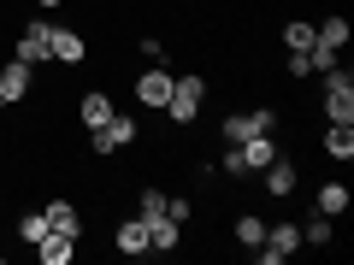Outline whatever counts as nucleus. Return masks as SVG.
Instances as JSON below:
<instances>
[{"instance_id":"423d86ee","label":"nucleus","mask_w":354,"mask_h":265,"mask_svg":"<svg viewBox=\"0 0 354 265\" xmlns=\"http://www.w3.org/2000/svg\"><path fill=\"white\" fill-rule=\"evenodd\" d=\"M260 183H266V195H272V201H290V195L301 189V165H295V153H278V159L260 171Z\"/></svg>"},{"instance_id":"bb28decb","label":"nucleus","mask_w":354,"mask_h":265,"mask_svg":"<svg viewBox=\"0 0 354 265\" xmlns=\"http://www.w3.org/2000/svg\"><path fill=\"white\" fill-rule=\"evenodd\" d=\"M30 6H41V12H53V6H65V0H30Z\"/></svg>"},{"instance_id":"6ab92c4d","label":"nucleus","mask_w":354,"mask_h":265,"mask_svg":"<svg viewBox=\"0 0 354 265\" xmlns=\"http://www.w3.org/2000/svg\"><path fill=\"white\" fill-rule=\"evenodd\" d=\"M337 242V218H325V213H313L301 224V248H330Z\"/></svg>"},{"instance_id":"f3484780","label":"nucleus","mask_w":354,"mask_h":265,"mask_svg":"<svg viewBox=\"0 0 354 265\" xmlns=\"http://www.w3.org/2000/svg\"><path fill=\"white\" fill-rule=\"evenodd\" d=\"M348 36H354V24H348V18H342V12H330V18H319V24H313V41H325V48H348Z\"/></svg>"},{"instance_id":"2eb2a0df","label":"nucleus","mask_w":354,"mask_h":265,"mask_svg":"<svg viewBox=\"0 0 354 265\" xmlns=\"http://www.w3.org/2000/svg\"><path fill=\"white\" fill-rule=\"evenodd\" d=\"M36 259H41V265H71V259H77V242L59 236V230H48V236L36 242Z\"/></svg>"},{"instance_id":"b1692460","label":"nucleus","mask_w":354,"mask_h":265,"mask_svg":"<svg viewBox=\"0 0 354 265\" xmlns=\"http://www.w3.org/2000/svg\"><path fill=\"white\" fill-rule=\"evenodd\" d=\"M165 218L189 224V218H195V201H189V195H165Z\"/></svg>"},{"instance_id":"393cba45","label":"nucleus","mask_w":354,"mask_h":265,"mask_svg":"<svg viewBox=\"0 0 354 265\" xmlns=\"http://www.w3.org/2000/svg\"><path fill=\"white\" fill-rule=\"evenodd\" d=\"M283 71H290L295 83H301V77H313V53H290V59H283Z\"/></svg>"},{"instance_id":"4468645a","label":"nucleus","mask_w":354,"mask_h":265,"mask_svg":"<svg viewBox=\"0 0 354 265\" xmlns=\"http://www.w3.org/2000/svg\"><path fill=\"white\" fill-rule=\"evenodd\" d=\"M106 136H113V148H118V153L136 148V141H142V118H136V112H124V106H113V118H106Z\"/></svg>"},{"instance_id":"f8f14e48","label":"nucleus","mask_w":354,"mask_h":265,"mask_svg":"<svg viewBox=\"0 0 354 265\" xmlns=\"http://www.w3.org/2000/svg\"><path fill=\"white\" fill-rule=\"evenodd\" d=\"M183 248V224L177 218H148V253H160V259H171V253Z\"/></svg>"},{"instance_id":"20e7f679","label":"nucleus","mask_w":354,"mask_h":265,"mask_svg":"<svg viewBox=\"0 0 354 265\" xmlns=\"http://www.w3.org/2000/svg\"><path fill=\"white\" fill-rule=\"evenodd\" d=\"M48 59L59 65V71L88 65V36H83L77 24H53V30H48Z\"/></svg>"},{"instance_id":"a211bd4d","label":"nucleus","mask_w":354,"mask_h":265,"mask_svg":"<svg viewBox=\"0 0 354 265\" xmlns=\"http://www.w3.org/2000/svg\"><path fill=\"white\" fill-rule=\"evenodd\" d=\"M266 248H278L283 259H290V253L301 248V224H295V218H278V224H266Z\"/></svg>"},{"instance_id":"cd10ccee","label":"nucleus","mask_w":354,"mask_h":265,"mask_svg":"<svg viewBox=\"0 0 354 265\" xmlns=\"http://www.w3.org/2000/svg\"><path fill=\"white\" fill-rule=\"evenodd\" d=\"M6 112H12V106H6V88H0V118H6Z\"/></svg>"},{"instance_id":"5701e85b","label":"nucleus","mask_w":354,"mask_h":265,"mask_svg":"<svg viewBox=\"0 0 354 265\" xmlns=\"http://www.w3.org/2000/svg\"><path fill=\"white\" fill-rule=\"evenodd\" d=\"M165 213V189H142V201H136V218H160Z\"/></svg>"},{"instance_id":"4be33fe9","label":"nucleus","mask_w":354,"mask_h":265,"mask_svg":"<svg viewBox=\"0 0 354 265\" xmlns=\"http://www.w3.org/2000/svg\"><path fill=\"white\" fill-rule=\"evenodd\" d=\"M41 236H48V218H41V206H36V213L18 218V242H24V248H36Z\"/></svg>"},{"instance_id":"39448f33","label":"nucleus","mask_w":354,"mask_h":265,"mask_svg":"<svg viewBox=\"0 0 354 265\" xmlns=\"http://www.w3.org/2000/svg\"><path fill=\"white\" fill-rule=\"evenodd\" d=\"M48 18H30V24L24 30H18V41H12V59H24V65H36V71H41V65H53L48 59Z\"/></svg>"},{"instance_id":"f257e3e1","label":"nucleus","mask_w":354,"mask_h":265,"mask_svg":"<svg viewBox=\"0 0 354 265\" xmlns=\"http://www.w3.org/2000/svg\"><path fill=\"white\" fill-rule=\"evenodd\" d=\"M325 77V124H354V71L348 65H330V71H319Z\"/></svg>"},{"instance_id":"0eeeda50","label":"nucleus","mask_w":354,"mask_h":265,"mask_svg":"<svg viewBox=\"0 0 354 265\" xmlns=\"http://www.w3.org/2000/svg\"><path fill=\"white\" fill-rule=\"evenodd\" d=\"M41 218H48V230H59V236H71V242H83V206L77 201H65V195H53V201H41Z\"/></svg>"},{"instance_id":"a878e982","label":"nucleus","mask_w":354,"mask_h":265,"mask_svg":"<svg viewBox=\"0 0 354 265\" xmlns=\"http://www.w3.org/2000/svg\"><path fill=\"white\" fill-rule=\"evenodd\" d=\"M136 48H142V59H148V65H160V59H165V48H160V41H153V36H142Z\"/></svg>"},{"instance_id":"f03ea898","label":"nucleus","mask_w":354,"mask_h":265,"mask_svg":"<svg viewBox=\"0 0 354 265\" xmlns=\"http://www.w3.org/2000/svg\"><path fill=\"white\" fill-rule=\"evenodd\" d=\"M201 106H207V77H177V83H171V101H165L160 112L171 118L177 130H189L195 118H201Z\"/></svg>"},{"instance_id":"1a4fd4ad","label":"nucleus","mask_w":354,"mask_h":265,"mask_svg":"<svg viewBox=\"0 0 354 265\" xmlns=\"http://www.w3.org/2000/svg\"><path fill=\"white\" fill-rule=\"evenodd\" d=\"M171 83H177V77L165 71V65H148V71H136V101L160 112V106L171 101Z\"/></svg>"},{"instance_id":"9d476101","label":"nucleus","mask_w":354,"mask_h":265,"mask_svg":"<svg viewBox=\"0 0 354 265\" xmlns=\"http://www.w3.org/2000/svg\"><path fill=\"white\" fill-rule=\"evenodd\" d=\"M113 248L124 253V259H142V253H148V218H136V213L118 218L113 224Z\"/></svg>"},{"instance_id":"aec40b11","label":"nucleus","mask_w":354,"mask_h":265,"mask_svg":"<svg viewBox=\"0 0 354 265\" xmlns=\"http://www.w3.org/2000/svg\"><path fill=\"white\" fill-rule=\"evenodd\" d=\"M230 236H236L242 248H260V242H266V218L260 213H242L236 224H230Z\"/></svg>"},{"instance_id":"412c9836","label":"nucleus","mask_w":354,"mask_h":265,"mask_svg":"<svg viewBox=\"0 0 354 265\" xmlns=\"http://www.w3.org/2000/svg\"><path fill=\"white\" fill-rule=\"evenodd\" d=\"M283 48H290V53L313 48V18H290V24H283Z\"/></svg>"},{"instance_id":"9b49d317","label":"nucleus","mask_w":354,"mask_h":265,"mask_svg":"<svg viewBox=\"0 0 354 265\" xmlns=\"http://www.w3.org/2000/svg\"><path fill=\"white\" fill-rule=\"evenodd\" d=\"M319 153L330 165H354V124H325L319 130Z\"/></svg>"},{"instance_id":"6e6552de","label":"nucleus","mask_w":354,"mask_h":265,"mask_svg":"<svg viewBox=\"0 0 354 265\" xmlns=\"http://www.w3.org/2000/svg\"><path fill=\"white\" fill-rule=\"evenodd\" d=\"M0 88H6V106H24L36 95V65L24 59H0Z\"/></svg>"},{"instance_id":"dca6fc26","label":"nucleus","mask_w":354,"mask_h":265,"mask_svg":"<svg viewBox=\"0 0 354 265\" xmlns=\"http://www.w3.org/2000/svg\"><path fill=\"white\" fill-rule=\"evenodd\" d=\"M348 183H319V195H313V213H325V218H342L348 213Z\"/></svg>"},{"instance_id":"7ed1b4c3","label":"nucleus","mask_w":354,"mask_h":265,"mask_svg":"<svg viewBox=\"0 0 354 265\" xmlns=\"http://www.w3.org/2000/svg\"><path fill=\"white\" fill-rule=\"evenodd\" d=\"M218 136L230 141H248V136H278V106H248V112H225L218 118Z\"/></svg>"},{"instance_id":"ddd939ff","label":"nucleus","mask_w":354,"mask_h":265,"mask_svg":"<svg viewBox=\"0 0 354 265\" xmlns=\"http://www.w3.org/2000/svg\"><path fill=\"white\" fill-rule=\"evenodd\" d=\"M106 118H113V95H106V88H83V95H77V124L95 130V124H106Z\"/></svg>"}]
</instances>
